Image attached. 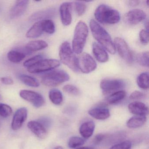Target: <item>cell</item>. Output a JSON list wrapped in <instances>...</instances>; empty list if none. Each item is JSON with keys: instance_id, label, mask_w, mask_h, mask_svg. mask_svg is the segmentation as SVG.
<instances>
[{"instance_id": "6da1fadb", "label": "cell", "mask_w": 149, "mask_h": 149, "mask_svg": "<svg viewBox=\"0 0 149 149\" xmlns=\"http://www.w3.org/2000/svg\"><path fill=\"white\" fill-rule=\"evenodd\" d=\"M90 27L93 37L99 42V44L110 54H115L116 48L109 33L93 19L90 22Z\"/></svg>"}, {"instance_id": "7a4b0ae2", "label": "cell", "mask_w": 149, "mask_h": 149, "mask_svg": "<svg viewBox=\"0 0 149 149\" xmlns=\"http://www.w3.org/2000/svg\"><path fill=\"white\" fill-rule=\"evenodd\" d=\"M95 16L97 20L102 24H115L120 19V14L117 10L103 4L96 9Z\"/></svg>"}, {"instance_id": "3957f363", "label": "cell", "mask_w": 149, "mask_h": 149, "mask_svg": "<svg viewBox=\"0 0 149 149\" xmlns=\"http://www.w3.org/2000/svg\"><path fill=\"white\" fill-rule=\"evenodd\" d=\"M88 34V28L87 25L83 22H79L76 26L72 41V49L75 54H81L85 46Z\"/></svg>"}, {"instance_id": "277c9868", "label": "cell", "mask_w": 149, "mask_h": 149, "mask_svg": "<svg viewBox=\"0 0 149 149\" xmlns=\"http://www.w3.org/2000/svg\"><path fill=\"white\" fill-rule=\"evenodd\" d=\"M59 56L61 61L64 65L74 72L79 70L77 64V57L72 50L70 44L68 42H64L60 47Z\"/></svg>"}, {"instance_id": "5b68a950", "label": "cell", "mask_w": 149, "mask_h": 149, "mask_svg": "<svg viewBox=\"0 0 149 149\" xmlns=\"http://www.w3.org/2000/svg\"><path fill=\"white\" fill-rule=\"evenodd\" d=\"M69 79V75L67 72L58 70L50 71L43 76L41 82L47 87H55L68 81Z\"/></svg>"}, {"instance_id": "8992f818", "label": "cell", "mask_w": 149, "mask_h": 149, "mask_svg": "<svg viewBox=\"0 0 149 149\" xmlns=\"http://www.w3.org/2000/svg\"><path fill=\"white\" fill-rule=\"evenodd\" d=\"M61 63L56 59L42 60L32 67L28 68V71L32 74H37L50 71L60 66Z\"/></svg>"}, {"instance_id": "52a82bcc", "label": "cell", "mask_w": 149, "mask_h": 149, "mask_svg": "<svg viewBox=\"0 0 149 149\" xmlns=\"http://www.w3.org/2000/svg\"><path fill=\"white\" fill-rule=\"evenodd\" d=\"M77 64L79 70L84 74L91 73L97 68L95 61L88 53H83L77 57Z\"/></svg>"}, {"instance_id": "ba28073f", "label": "cell", "mask_w": 149, "mask_h": 149, "mask_svg": "<svg viewBox=\"0 0 149 149\" xmlns=\"http://www.w3.org/2000/svg\"><path fill=\"white\" fill-rule=\"evenodd\" d=\"M115 48L121 58L126 63L131 64L133 62V56L126 42L122 38L117 37L114 40Z\"/></svg>"}, {"instance_id": "9c48e42d", "label": "cell", "mask_w": 149, "mask_h": 149, "mask_svg": "<svg viewBox=\"0 0 149 149\" xmlns=\"http://www.w3.org/2000/svg\"><path fill=\"white\" fill-rule=\"evenodd\" d=\"M21 98L33 104L36 108H40L45 103V99L41 94L28 90H22L19 92Z\"/></svg>"}, {"instance_id": "30bf717a", "label": "cell", "mask_w": 149, "mask_h": 149, "mask_svg": "<svg viewBox=\"0 0 149 149\" xmlns=\"http://www.w3.org/2000/svg\"><path fill=\"white\" fill-rule=\"evenodd\" d=\"M125 83L123 80L120 79H104L100 83V87L105 94L110 93L123 88L125 86Z\"/></svg>"}, {"instance_id": "8fae6325", "label": "cell", "mask_w": 149, "mask_h": 149, "mask_svg": "<svg viewBox=\"0 0 149 149\" xmlns=\"http://www.w3.org/2000/svg\"><path fill=\"white\" fill-rule=\"evenodd\" d=\"M28 116V110L25 107L18 109L14 115L12 120L11 127L13 130L17 131L19 130L26 120Z\"/></svg>"}, {"instance_id": "7c38bea8", "label": "cell", "mask_w": 149, "mask_h": 149, "mask_svg": "<svg viewBox=\"0 0 149 149\" xmlns=\"http://www.w3.org/2000/svg\"><path fill=\"white\" fill-rule=\"evenodd\" d=\"M146 18L145 13L143 10L139 9L131 10L124 16L125 22L130 25H136L145 19Z\"/></svg>"}, {"instance_id": "4fadbf2b", "label": "cell", "mask_w": 149, "mask_h": 149, "mask_svg": "<svg viewBox=\"0 0 149 149\" xmlns=\"http://www.w3.org/2000/svg\"><path fill=\"white\" fill-rule=\"evenodd\" d=\"M29 3L27 0L17 1L10 10V18L15 19L22 16L27 8Z\"/></svg>"}, {"instance_id": "5bb4252c", "label": "cell", "mask_w": 149, "mask_h": 149, "mask_svg": "<svg viewBox=\"0 0 149 149\" xmlns=\"http://www.w3.org/2000/svg\"><path fill=\"white\" fill-rule=\"evenodd\" d=\"M72 4L70 2H64L60 8V15L62 23L64 26H69L72 22Z\"/></svg>"}, {"instance_id": "9a60e30c", "label": "cell", "mask_w": 149, "mask_h": 149, "mask_svg": "<svg viewBox=\"0 0 149 149\" xmlns=\"http://www.w3.org/2000/svg\"><path fill=\"white\" fill-rule=\"evenodd\" d=\"M27 127L38 138L44 139L47 136V129L38 121H29L28 123Z\"/></svg>"}, {"instance_id": "2e32d148", "label": "cell", "mask_w": 149, "mask_h": 149, "mask_svg": "<svg viewBox=\"0 0 149 149\" xmlns=\"http://www.w3.org/2000/svg\"><path fill=\"white\" fill-rule=\"evenodd\" d=\"M128 109L132 114L136 116H146L149 114L148 107L143 103L134 102L128 106Z\"/></svg>"}, {"instance_id": "e0dca14e", "label": "cell", "mask_w": 149, "mask_h": 149, "mask_svg": "<svg viewBox=\"0 0 149 149\" xmlns=\"http://www.w3.org/2000/svg\"><path fill=\"white\" fill-rule=\"evenodd\" d=\"M90 116L97 120L107 119L110 116L109 110L104 105H100L91 109L88 111Z\"/></svg>"}, {"instance_id": "ac0fdd59", "label": "cell", "mask_w": 149, "mask_h": 149, "mask_svg": "<svg viewBox=\"0 0 149 149\" xmlns=\"http://www.w3.org/2000/svg\"><path fill=\"white\" fill-rule=\"evenodd\" d=\"M92 51L96 59L99 62L105 63L109 60V55L107 52L98 43L96 42L93 43Z\"/></svg>"}, {"instance_id": "d6986e66", "label": "cell", "mask_w": 149, "mask_h": 149, "mask_svg": "<svg viewBox=\"0 0 149 149\" xmlns=\"http://www.w3.org/2000/svg\"><path fill=\"white\" fill-rule=\"evenodd\" d=\"M95 127V123L92 121H88L82 124L79 129L81 136L84 139H88L94 133Z\"/></svg>"}, {"instance_id": "ffe728a7", "label": "cell", "mask_w": 149, "mask_h": 149, "mask_svg": "<svg viewBox=\"0 0 149 149\" xmlns=\"http://www.w3.org/2000/svg\"><path fill=\"white\" fill-rule=\"evenodd\" d=\"M54 10L49 8L39 11L32 15L29 18V20L33 22H39L44 20L49 19V18L52 17L54 15Z\"/></svg>"}, {"instance_id": "44dd1931", "label": "cell", "mask_w": 149, "mask_h": 149, "mask_svg": "<svg viewBox=\"0 0 149 149\" xmlns=\"http://www.w3.org/2000/svg\"><path fill=\"white\" fill-rule=\"evenodd\" d=\"M43 32L41 21L37 22L27 31L26 36L32 39L38 38L42 34Z\"/></svg>"}, {"instance_id": "7402d4cb", "label": "cell", "mask_w": 149, "mask_h": 149, "mask_svg": "<svg viewBox=\"0 0 149 149\" xmlns=\"http://www.w3.org/2000/svg\"><path fill=\"white\" fill-rule=\"evenodd\" d=\"M48 44L42 40L32 41L26 45V49L29 52L40 51L47 47Z\"/></svg>"}, {"instance_id": "603a6c76", "label": "cell", "mask_w": 149, "mask_h": 149, "mask_svg": "<svg viewBox=\"0 0 149 149\" xmlns=\"http://www.w3.org/2000/svg\"><path fill=\"white\" fill-rule=\"evenodd\" d=\"M146 116H135L129 119L126 123V125L130 129H136L142 127L146 121Z\"/></svg>"}, {"instance_id": "cb8c5ba5", "label": "cell", "mask_w": 149, "mask_h": 149, "mask_svg": "<svg viewBox=\"0 0 149 149\" xmlns=\"http://www.w3.org/2000/svg\"><path fill=\"white\" fill-rule=\"evenodd\" d=\"M49 97L54 104L59 105L63 101V96L61 91L57 89H53L49 91Z\"/></svg>"}, {"instance_id": "d4e9b609", "label": "cell", "mask_w": 149, "mask_h": 149, "mask_svg": "<svg viewBox=\"0 0 149 149\" xmlns=\"http://www.w3.org/2000/svg\"><path fill=\"white\" fill-rule=\"evenodd\" d=\"M8 59L11 62L19 63L24 60L26 57V54L24 52L17 50L9 51L7 54Z\"/></svg>"}, {"instance_id": "484cf974", "label": "cell", "mask_w": 149, "mask_h": 149, "mask_svg": "<svg viewBox=\"0 0 149 149\" xmlns=\"http://www.w3.org/2000/svg\"><path fill=\"white\" fill-rule=\"evenodd\" d=\"M126 93L124 91H118L112 93L107 98V102L110 104H115L121 102L126 96Z\"/></svg>"}, {"instance_id": "4316f807", "label": "cell", "mask_w": 149, "mask_h": 149, "mask_svg": "<svg viewBox=\"0 0 149 149\" xmlns=\"http://www.w3.org/2000/svg\"><path fill=\"white\" fill-rule=\"evenodd\" d=\"M19 79L22 82L29 87L37 88L40 86V83L36 78L26 74L20 75Z\"/></svg>"}, {"instance_id": "83f0119b", "label": "cell", "mask_w": 149, "mask_h": 149, "mask_svg": "<svg viewBox=\"0 0 149 149\" xmlns=\"http://www.w3.org/2000/svg\"><path fill=\"white\" fill-rule=\"evenodd\" d=\"M138 86L144 90L149 88V74L147 72H143L139 75L137 78Z\"/></svg>"}, {"instance_id": "f1b7e54d", "label": "cell", "mask_w": 149, "mask_h": 149, "mask_svg": "<svg viewBox=\"0 0 149 149\" xmlns=\"http://www.w3.org/2000/svg\"><path fill=\"white\" fill-rule=\"evenodd\" d=\"M43 31L49 34H53L55 32V26L53 21L46 19L41 21Z\"/></svg>"}, {"instance_id": "f546056e", "label": "cell", "mask_w": 149, "mask_h": 149, "mask_svg": "<svg viewBox=\"0 0 149 149\" xmlns=\"http://www.w3.org/2000/svg\"><path fill=\"white\" fill-rule=\"evenodd\" d=\"M85 143V140L84 139L74 136L70 139L68 143V146L69 148L74 149L83 145Z\"/></svg>"}, {"instance_id": "4dcf8cb0", "label": "cell", "mask_w": 149, "mask_h": 149, "mask_svg": "<svg viewBox=\"0 0 149 149\" xmlns=\"http://www.w3.org/2000/svg\"><path fill=\"white\" fill-rule=\"evenodd\" d=\"M149 52H145L139 53L136 56V61L138 63L144 67H149Z\"/></svg>"}, {"instance_id": "1f68e13d", "label": "cell", "mask_w": 149, "mask_h": 149, "mask_svg": "<svg viewBox=\"0 0 149 149\" xmlns=\"http://www.w3.org/2000/svg\"><path fill=\"white\" fill-rule=\"evenodd\" d=\"M13 112V109L9 105L0 103V116L3 118L10 116Z\"/></svg>"}, {"instance_id": "d6a6232c", "label": "cell", "mask_w": 149, "mask_h": 149, "mask_svg": "<svg viewBox=\"0 0 149 149\" xmlns=\"http://www.w3.org/2000/svg\"><path fill=\"white\" fill-rule=\"evenodd\" d=\"M74 8L78 16L84 15L86 10V6L84 3L81 1H75L74 3Z\"/></svg>"}, {"instance_id": "836d02e7", "label": "cell", "mask_w": 149, "mask_h": 149, "mask_svg": "<svg viewBox=\"0 0 149 149\" xmlns=\"http://www.w3.org/2000/svg\"><path fill=\"white\" fill-rule=\"evenodd\" d=\"M42 60H43L42 56L40 55H38L33 56V57L29 59L28 60H26V61L24 62L23 65L24 67L29 68L33 66L35 64H36L39 62L40 61Z\"/></svg>"}, {"instance_id": "e575fe53", "label": "cell", "mask_w": 149, "mask_h": 149, "mask_svg": "<svg viewBox=\"0 0 149 149\" xmlns=\"http://www.w3.org/2000/svg\"><path fill=\"white\" fill-rule=\"evenodd\" d=\"M63 90L68 94L73 95H78L80 94L79 89L76 86L71 84H67L65 85L63 87Z\"/></svg>"}, {"instance_id": "d590c367", "label": "cell", "mask_w": 149, "mask_h": 149, "mask_svg": "<svg viewBox=\"0 0 149 149\" xmlns=\"http://www.w3.org/2000/svg\"><path fill=\"white\" fill-rule=\"evenodd\" d=\"M131 142L126 140L113 146L110 149H131Z\"/></svg>"}, {"instance_id": "8d00e7d4", "label": "cell", "mask_w": 149, "mask_h": 149, "mask_svg": "<svg viewBox=\"0 0 149 149\" xmlns=\"http://www.w3.org/2000/svg\"><path fill=\"white\" fill-rule=\"evenodd\" d=\"M139 38L141 42L143 44H147L149 42V33L147 30L143 29L139 33Z\"/></svg>"}, {"instance_id": "74e56055", "label": "cell", "mask_w": 149, "mask_h": 149, "mask_svg": "<svg viewBox=\"0 0 149 149\" xmlns=\"http://www.w3.org/2000/svg\"><path fill=\"white\" fill-rule=\"evenodd\" d=\"M145 97V94L138 91H133L130 96V98L131 100H139L143 99Z\"/></svg>"}, {"instance_id": "f35d334b", "label": "cell", "mask_w": 149, "mask_h": 149, "mask_svg": "<svg viewBox=\"0 0 149 149\" xmlns=\"http://www.w3.org/2000/svg\"><path fill=\"white\" fill-rule=\"evenodd\" d=\"M105 137V135L103 133H99L96 135L94 138V142L95 144H99L104 140Z\"/></svg>"}, {"instance_id": "ab89813d", "label": "cell", "mask_w": 149, "mask_h": 149, "mask_svg": "<svg viewBox=\"0 0 149 149\" xmlns=\"http://www.w3.org/2000/svg\"><path fill=\"white\" fill-rule=\"evenodd\" d=\"M1 81L3 84L6 85H12L13 84L14 81L13 79L10 77H3L1 78Z\"/></svg>"}, {"instance_id": "60d3db41", "label": "cell", "mask_w": 149, "mask_h": 149, "mask_svg": "<svg viewBox=\"0 0 149 149\" xmlns=\"http://www.w3.org/2000/svg\"><path fill=\"white\" fill-rule=\"evenodd\" d=\"M39 122L41 123L46 128H47L46 127L49 126V125L50 124V122L49 119L47 118H42L40 121H39Z\"/></svg>"}, {"instance_id": "b9f144b4", "label": "cell", "mask_w": 149, "mask_h": 149, "mask_svg": "<svg viewBox=\"0 0 149 149\" xmlns=\"http://www.w3.org/2000/svg\"><path fill=\"white\" fill-rule=\"evenodd\" d=\"M139 1H128V4L131 7H135L139 5Z\"/></svg>"}, {"instance_id": "7bdbcfd3", "label": "cell", "mask_w": 149, "mask_h": 149, "mask_svg": "<svg viewBox=\"0 0 149 149\" xmlns=\"http://www.w3.org/2000/svg\"><path fill=\"white\" fill-rule=\"evenodd\" d=\"M76 149H95L93 147H88V146H83V147H80L79 148H77Z\"/></svg>"}, {"instance_id": "ee69618b", "label": "cell", "mask_w": 149, "mask_h": 149, "mask_svg": "<svg viewBox=\"0 0 149 149\" xmlns=\"http://www.w3.org/2000/svg\"><path fill=\"white\" fill-rule=\"evenodd\" d=\"M145 27L146 29V30L148 31V20L146 21L145 22Z\"/></svg>"}, {"instance_id": "f6af8a7d", "label": "cell", "mask_w": 149, "mask_h": 149, "mask_svg": "<svg viewBox=\"0 0 149 149\" xmlns=\"http://www.w3.org/2000/svg\"><path fill=\"white\" fill-rule=\"evenodd\" d=\"M54 149H63V148L62 146H56Z\"/></svg>"}]
</instances>
